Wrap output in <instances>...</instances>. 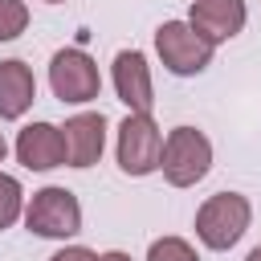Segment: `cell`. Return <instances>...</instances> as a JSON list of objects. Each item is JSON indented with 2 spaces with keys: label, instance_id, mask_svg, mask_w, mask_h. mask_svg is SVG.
<instances>
[{
  "label": "cell",
  "instance_id": "cell-18",
  "mask_svg": "<svg viewBox=\"0 0 261 261\" xmlns=\"http://www.w3.org/2000/svg\"><path fill=\"white\" fill-rule=\"evenodd\" d=\"M245 261H261V245H257V249H253V253H249Z\"/></svg>",
  "mask_w": 261,
  "mask_h": 261
},
{
  "label": "cell",
  "instance_id": "cell-15",
  "mask_svg": "<svg viewBox=\"0 0 261 261\" xmlns=\"http://www.w3.org/2000/svg\"><path fill=\"white\" fill-rule=\"evenodd\" d=\"M49 261H98V253L86 249V245H65V249H57Z\"/></svg>",
  "mask_w": 261,
  "mask_h": 261
},
{
  "label": "cell",
  "instance_id": "cell-13",
  "mask_svg": "<svg viewBox=\"0 0 261 261\" xmlns=\"http://www.w3.org/2000/svg\"><path fill=\"white\" fill-rule=\"evenodd\" d=\"M24 29H29L24 0H0V41H16Z\"/></svg>",
  "mask_w": 261,
  "mask_h": 261
},
{
  "label": "cell",
  "instance_id": "cell-2",
  "mask_svg": "<svg viewBox=\"0 0 261 261\" xmlns=\"http://www.w3.org/2000/svg\"><path fill=\"white\" fill-rule=\"evenodd\" d=\"M159 167H163V179L171 188H192L208 175L212 167V143L204 130L196 126H175L167 130L163 139V155H159Z\"/></svg>",
  "mask_w": 261,
  "mask_h": 261
},
{
  "label": "cell",
  "instance_id": "cell-7",
  "mask_svg": "<svg viewBox=\"0 0 261 261\" xmlns=\"http://www.w3.org/2000/svg\"><path fill=\"white\" fill-rule=\"evenodd\" d=\"M249 20V8L245 0H192V12H188V24L216 49L224 41H232Z\"/></svg>",
  "mask_w": 261,
  "mask_h": 261
},
{
  "label": "cell",
  "instance_id": "cell-1",
  "mask_svg": "<svg viewBox=\"0 0 261 261\" xmlns=\"http://www.w3.org/2000/svg\"><path fill=\"white\" fill-rule=\"evenodd\" d=\"M249 220H253V204L241 192H216L196 212V237H200V245L224 253L245 237Z\"/></svg>",
  "mask_w": 261,
  "mask_h": 261
},
{
  "label": "cell",
  "instance_id": "cell-4",
  "mask_svg": "<svg viewBox=\"0 0 261 261\" xmlns=\"http://www.w3.org/2000/svg\"><path fill=\"white\" fill-rule=\"evenodd\" d=\"M155 53L163 61V69H171L175 77H192L204 73L212 61V45L188 24V20H163L155 29Z\"/></svg>",
  "mask_w": 261,
  "mask_h": 261
},
{
  "label": "cell",
  "instance_id": "cell-9",
  "mask_svg": "<svg viewBox=\"0 0 261 261\" xmlns=\"http://www.w3.org/2000/svg\"><path fill=\"white\" fill-rule=\"evenodd\" d=\"M61 139H65V163L69 167H94L102 159V147H106V118L98 110H82V114L65 118Z\"/></svg>",
  "mask_w": 261,
  "mask_h": 261
},
{
  "label": "cell",
  "instance_id": "cell-16",
  "mask_svg": "<svg viewBox=\"0 0 261 261\" xmlns=\"http://www.w3.org/2000/svg\"><path fill=\"white\" fill-rule=\"evenodd\" d=\"M98 261H130L122 249H110V253H98Z\"/></svg>",
  "mask_w": 261,
  "mask_h": 261
},
{
  "label": "cell",
  "instance_id": "cell-17",
  "mask_svg": "<svg viewBox=\"0 0 261 261\" xmlns=\"http://www.w3.org/2000/svg\"><path fill=\"white\" fill-rule=\"evenodd\" d=\"M4 155H8V143H4V135H0V163H4Z\"/></svg>",
  "mask_w": 261,
  "mask_h": 261
},
{
  "label": "cell",
  "instance_id": "cell-6",
  "mask_svg": "<svg viewBox=\"0 0 261 261\" xmlns=\"http://www.w3.org/2000/svg\"><path fill=\"white\" fill-rule=\"evenodd\" d=\"M163 155V130L151 114H126L118 122V167L126 175H151Z\"/></svg>",
  "mask_w": 261,
  "mask_h": 261
},
{
  "label": "cell",
  "instance_id": "cell-11",
  "mask_svg": "<svg viewBox=\"0 0 261 261\" xmlns=\"http://www.w3.org/2000/svg\"><path fill=\"white\" fill-rule=\"evenodd\" d=\"M37 98V77L24 61H0V118H20Z\"/></svg>",
  "mask_w": 261,
  "mask_h": 261
},
{
  "label": "cell",
  "instance_id": "cell-8",
  "mask_svg": "<svg viewBox=\"0 0 261 261\" xmlns=\"http://www.w3.org/2000/svg\"><path fill=\"white\" fill-rule=\"evenodd\" d=\"M114 94H118V102H126L130 114H151L155 86H151V65L139 49L114 53Z\"/></svg>",
  "mask_w": 261,
  "mask_h": 261
},
{
  "label": "cell",
  "instance_id": "cell-10",
  "mask_svg": "<svg viewBox=\"0 0 261 261\" xmlns=\"http://www.w3.org/2000/svg\"><path fill=\"white\" fill-rule=\"evenodd\" d=\"M16 159L29 171H53V167H61L65 163L61 126H53V122H29L16 135Z\"/></svg>",
  "mask_w": 261,
  "mask_h": 261
},
{
  "label": "cell",
  "instance_id": "cell-12",
  "mask_svg": "<svg viewBox=\"0 0 261 261\" xmlns=\"http://www.w3.org/2000/svg\"><path fill=\"white\" fill-rule=\"evenodd\" d=\"M20 216H24V192H20V179L0 171V228H12Z\"/></svg>",
  "mask_w": 261,
  "mask_h": 261
},
{
  "label": "cell",
  "instance_id": "cell-3",
  "mask_svg": "<svg viewBox=\"0 0 261 261\" xmlns=\"http://www.w3.org/2000/svg\"><path fill=\"white\" fill-rule=\"evenodd\" d=\"M24 224H29V232H37L45 241H69L82 232V204L69 188H57V184L41 188L24 204Z\"/></svg>",
  "mask_w": 261,
  "mask_h": 261
},
{
  "label": "cell",
  "instance_id": "cell-5",
  "mask_svg": "<svg viewBox=\"0 0 261 261\" xmlns=\"http://www.w3.org/2000/svg\"><path fill=\"white\" fill-rule=\"evenodd\" d=\"M49 86L61 102L69 106H82V102H94L98 90H102V77H98V65L86 49H57L53 61H49Z\"/></svg>",
  "mask_w": 261,
  "mask_h": 261
},
{
  "label": "cell",
  "instance_id": "cell-14",
  "mask_svg": "<svg viewBox=\"0 0 261 261\" xmlns=\"http://www.w3.org/2000/svg\"><path fill=\"white\" fill-rule=\"evenodd\" d=\"M147 261H200V257L184 237H159V241H151Z\"/></svg>",
  "mask_w": 261,
  "mask_h": 261
},
{
  "label": "cell",
  "instance_id": "cell-19",
  "mask_svg": "<svg viewBox=\"0 0 261 261\" xmlns=\"http://www.w3.org/2000/svg\"><path fill=\"white\" fill-rule=\"evenodd\" d=\"M45 4H61V0H45Z\"/></svg>",
  "mask_w": 261,
  "mask_h": 261
}]
</instances>
